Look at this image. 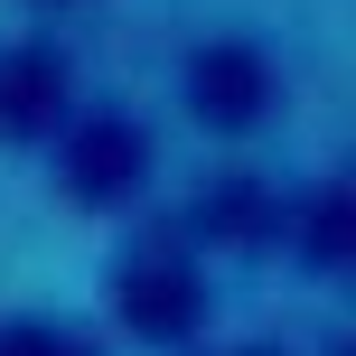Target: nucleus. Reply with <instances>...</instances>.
Returning <instances> with one entry per match:
<instances>
[{
	"label": "nucleus",
	"instance_id": "nucleus-3",
	"mask_svg": "<svg viewBox=\"0 0 356 356\" xmlns=\"http://www.w3.org/2000/svg\"><path fill=\"white\" fill-rule=\"evenodd\" d=\"M122 309L141 328H160V338H178L188 328V282L178 272H122Z\"/></svg>",
	"mask_w": 356,
	"mask_h": 356
},
{
	"label": "nucleus",
	"instance_id": "nucleus-2",
	"mask_svg": "<svg viewBox=\"0 0 356 356\" xmlns=\"http://www.w3.org/2000/svg\"><path fill=\"white\" fill-rule=\"evenodd\" d=\"M141 169V141H131V131H85V150H75L66 160V178L85 197H104V188H122V178Z\"/></svg>",
	"mask_w": 356,
	"mask_h": 356
},
{
	"label": "nucleus",
	"instance_id": "nucleus-5",
	"mask_svg": "<svg viewBox=\"0 0 356 356\" xmlns=\"http://www.w3.org/2000/svg\"><path fill=\"white\" fill-rule=\"evenodd\" d=\"M0 356H66V347H47V338H0Z\"/></svg>",
	"mask_w": 356,
	"mask_h": 356
},
{
	"label": "nucleus",
	"instance_id": "nucleus-4",
	"mask_svg": "<svg viewBox=\"0 0 356 356\" xmlns=\"http://www.w3.org/2000/svg\"><path fill=\"white\" fill-rule=\"evenodd\" d=\"M197 104H207V113H253V104H263L253 56H216V66H197Z\"/></svg>",
	"mask_w": 356,
	"mask_h": 356
},
{
	"label": "nucleus",
	"instance_id": "nucleus-1",
	"mask_svg": "<svg viewBox=\"0 0 356 356\" xmlns=\"http://www.w3.org/2000/svg\"><path fill=\"white\" fill-rule=\"evenodd\" d=\"M47 113H56V66H38V56L0 66V131H29Z\"/></svg>",
	"mask_w": 356,
	"mask_h": 356
}]
</instances>
